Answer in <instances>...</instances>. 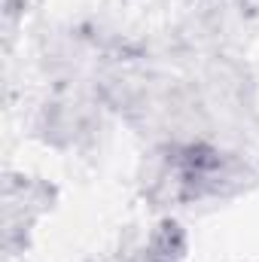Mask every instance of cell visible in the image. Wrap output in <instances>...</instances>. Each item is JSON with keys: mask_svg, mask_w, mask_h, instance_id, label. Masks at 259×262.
<instances>
[{"mask_svg": "<svg viewBox=\"0 0 259 262\" xmlns=\"http://www.w3.org/2000/svg\"><path fill=\"white\" fill-rule=\"evenodd\" d=\"M180 253H183V238H180L177 226L174 223L162 226V232L153 241V259L156 262H174V259H180Z\"/></svg>", "mask_w": 259, "mask_h": 262, "instance_id": "6da1fadb", "label": "cell"}]
</instances>
